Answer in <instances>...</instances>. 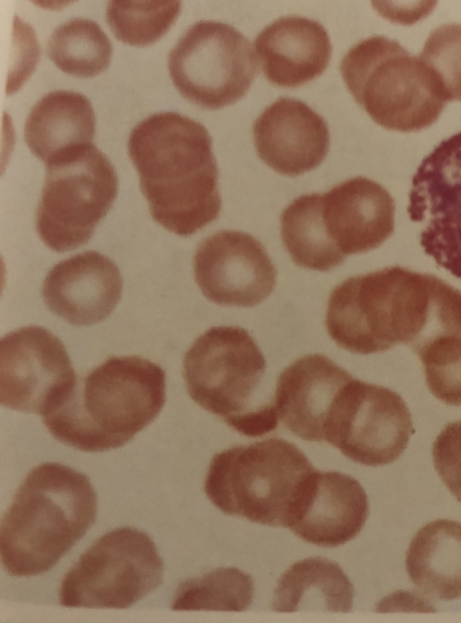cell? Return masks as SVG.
I'll list each match as a JSON object with an SVG mask.
<instances>
[{
  "instance_id": "obj_1",
  "label": "cell",
  "mask_w": 461,
  "mask_h": 623,
  "mask_svg": "<svg viewBox=\"0 0 461 623\" xmlns=\"http://www.w3.org/2000/svg\"><path fill=\"white\" fill-rule=\"evenodd\" d=\"M128 154L158 224L186 237L217 219L218 169L203 124L177 113L153 114L131 131Z\"/></svg>"
},
{
  "instance_id": "obj_2",
  "label": "cell",
  "mask_w": 461,
  "mask_h": 623,
  "mask_svg": "<svg viewBox=\"0 0 461 623\" xmlns=\"http://www.w3.org/2000/svg\"><path fill=\"white\" fill-rule=\"evenodd\" d=\"M165 389L166 375L158 364L139 356L111 357L77 377L43 422L56 439L78 450L118 448L159 414Z\"/></svg>"
},
{
  "instance_id": "obj_3",
  "label": "cell",
  "mask_w": 461,
  "mask_h": 623,
  "mask_svg": "<svg viewBox=\"0 0 461 623\" xmlns=\"http://www.w3.org/2000/svg\"><path fill=\"white\" fill-rule=\"evenodd\" d=\"M97 500L86 475L59 463L32 468L0 526V552L12 576L52 568L95 522Z\"/></svg>"
},
{
  "instance_id": "obj_4",
  "label": "cell",
  "mask_w": 461,
  "mask_h": 623,
  "mask_svg": "<svg viewBox=\"0 0 461 623\" xmlns=\"http://www.w3.org/2000/svg\"><path fill=\"white\" fill-rule=\"evenodd\" d=\"M316 472L296 446L272 438L215 454L204 492L225 514L290 528L311 495Z\"/></svg>"
},
{
  "instance_id": "obj_5",
  "label": "cell",
  "mask_w": 461,
  "mask_h": 623,
  "mask_svg": "<svg viewBox=\"0 0 461 623\" xmlns=\"http://www.w3.org/2000/svg\"><path fill=\"white\" fill-rule=\"evenodd\" d=\"M267 363L243 328L212 327L200 335L183 359L191 399L247 437H261L278 426L274 398L261 395Z\"/></svg>"
},
{
  "instance_id": "obj_6",
  "label": "cell",
  "mask_w": 461,
  "mask_h": 623,
  "mask_svg": "<svg viewBox=\"0 0 461 623\" xmlns=\"http://www.w3.org/2000/svg\"><path fill=\"white\" fill-rule=\"evenodd\" d=\"M339 70L357 104L387 130L428 128L447 104L424 62L385 36H371L354 45Z\"/></svg>"
},
{
  "instance_id": "obj_7",
  "label": "cell",
  "mask_w": 461,
  "mask_h": 623,
  "mask_svg": "<svg viewBox=\"0 0 461 623\" xmlns=\"http://www.w3.org/2000/svg\"><path fill=\"white\" fill-rule=\"evenodd\" d=\"M45 166L36 230L50 249L69 251L90 239L113 207L118 192L117 175L108 158L93 143L60 154Z\"/></svg>"
},
{
  "instance_id": "obj_8",
  "label": "cell",
  "mask_w": 461,
  "mask_h": 623,
  "mask_svg": "<svg viewBox=\"0 0 461 623\" xmlns=\"http://www.w3.org/2000/svg\"><path fill=\"white\" fill-rule=\"evenodd\" d=\"M163 562L151 538L134 528L95 542L65 574L59 602L69 608H129L159 586Z\"/></svg>"
},
{
  "instance_id": "obj_9",
  "label": "cell",
  "mask_w": 461,
  "mask_h": 623,
  "mask_svg": "<svg viewBox=\"0 0 461 623\" xmlns=\"http://www.w3.org/2000/svg\"><path fill=\"white\" fill-rule=\"evenodd\" d=\"M411 270L394 266L349 277L330 293L325 326L335 343L367 355L402 343L410 319Z\"/></svg>"
},
{
  "instance_id": "obj_10",
  "label": "cell",
  "mask_w": 461,
  "mask_h": 623,
  "mask_svg": "<svg viewBox=\"0 0 461 623\" xmlns=\"http://www.w3.org/2000/svg\"><path fill=\"white\" fill-rule=\"evenodd\" d=\"M167 66L181 95L210 110L239 101L258 72L249 41L234 27L214 21L190 26L170 50Z\"/></svg>"
},
{
  "instance_id": "obj_11",
  "label": "cell",
  "mask_w": 461,
  "mask_h": 623,
  "mask_svg": "<svg viewBox=\"0 0 461 623\" xmlns=\"http://www.w3.org/2000/svg\"><path fill=\"white\" fill-rule=\"evenodd\" d=\"M412 432L411 414L396 392L352 378L333 403L325 441L356 463L377 466L398 459Z\"/></svg>"
},
{
  "instance_id": "obj_12",
  "label": "cell",
  "mask_w": 461,
  "mask_h": 623,
  "mask_svg": "<svg viewBox=\"0 0 461 623\" xmlns=\"http://www.w3.org/2000/svg\"><path fill=\"white\" fill-rule=\"evenodd\" d=\"M77 379L69 356L49 330L27 326L5 335L0 343V402L44 417L57 408Z\"/></svg>"
},
{
  "instance_id": "obj_13",
  "label": "cell",
  "mask_w": 461,
  "mask_h": 623,
  "mask_svg": "<svg viewBox=\"0 0 461 623\" xmlns=\"http://www.w3.org/2000/svg\"><path fill=\"white\" fill-rule=\"evenodd\" d=\"M420 225V245L461 279V131L442 140L412 177L407 208Z\"/></svg>"
},
{
  "instance_id": "obj_14",
  "label": "cell",
  "mask_w": 461,
  "mask_h": 623,
  "mask_svg": "<svg viewBox=\"0 0 461 623\" xmlns=\"http://www.w3.org/2000/svg\"><path fill=\"white\" fill-rule=\"evenodd\" d=\"M194 275L209 301L253 307L273 292L276 271L262 244L251 235L221 230L198 246Z\"/></svg>"
},
{
  "instance_id": "obj_15",
  "label": "cell",
  "mask_w": 461,
  "mask_h": 623,
  "mask_svg": "<svg viewBox=\"0 0 461 623\" xmlns=\"http://www.w3.org/2000/svg\"><path fill=\"white\" fill-rule=\"evenodd\" d=\"M326 235L346 257L378 248L394 229V201L378 183L363 176L348 179L320 194Z\"/></svg>"
},
{
  "instance_id": "obj_16",
  "label": "cell",
  "mask_w": 461,
  "mask_h": 623,
  "mask_svg": "<svg viewBox=\"0 0 461 623\" xmlns=\"http://www.w3.org/2000/svg\"><path fill=\"white\" fill-rule=\"evenodd\" d=\"M122 291L119 268L107 257L89 250L56 264L47 274L41 295L48 309L76 326L106 319Z\"/></svg>"
},
{
  "instance_id": "obj_17",
  "label": "cell",
  "mask_w": 461,
  "mask_h": 623,
  "mask_svg": "<svg viewBox=\"0 0 461 623\" xmlns=\"http://www.w3.org/2000/svg\"><path fill=\"white\" fill-rule=\"evenodd\" d=\"M259 158L279 174L296 176L326 158L330 131L324 119L303 102L280 97L253 124Z\"/></svg>"
},
{
  "instance_id": "obj_18",
  "label": "cell",
  "mask_w": 461,
  "mask_h": 623,
  "mask_svg": "<svg viewBox=\"0 0 461 623\" xmlns=\"http://www.w3.org/2000/svg\"><path fill=\"white\" fill-rule=\"evenodd\" d=\"M352 375L321 354L305 355L280 374L274 403L284 425L307 441H325L333 403Z\"/></svg>"
},
{
  "instance_id": "obj_19",
  "label": "cell",
  "mask_w": 461,
  "mask_h": 623,
  "mask_svg": "<svg viewBox=\"0 0 461 623\" xmlns=\"http://www.w3.org/2000/svg\"><path fill=\"white\" fill-rule=\"evenodd\" d=\"M255 48L267 80L283 87H297L321 76L332 50L320 23L295 15L281 17L264 28Z\"/></svg>"
},
{
  "instance_id": "obj_20",
  "label": "cell",
  "mask_w": 461,
  "mask_h": 623,
  "mask_svg": "<svg viewBox=\"0 0 461 623\" xmlns=\"http://www.w3.org/2000/svg\"><path fill=\"white\" fill-rule=\"evenodd\" d=\"M368 512L367 495L358 481L317 470L310 498L290 529L308 543L335 547L361 531Z\"/></svg>"
},
{
  "instance_id": "obj_21",
  "label": "cell",
  "mask_w": 461,
  "mask_h": 623,
  "mask_svg": "<svg viewBox=\"0 0 461 623\" xmlns=\"http://www.w3.org/2000/svg\"><path fill=\"white\" fill-rule=\"evenodd\" d=\"M95 117L90 101L70 90L49 93L31 110L24 139L31 152L45 164L73 149L93 143Z\"/></svg>"
},
{
  "instance_id": "obj_22",
  "label": "cell",
  "mask_w": 461,
  "mask_h": 623,
  "mask_svg": "<svg viewBox=\"0 0 461 623\" xmlns=\"http://www.w3.org/2000/svg\"><path fill=\"white\" fill-rule=\"evenodd\" d=\"M405 564L411 581L427 596L461 598V523L439 519L423 526L410 543Z\"/></svg>"
},
{
  "instance_id": "obj_23",
  "label": "cell",
  "mask_w": 461,
  "mask_h": 623,
  "mask_svg": "<svg viewBox=\"0 0 461 623\" xmlns=\"http://www.w3.org/2000/svg\"><path fill=\"white\" fill-rule=\"evenodd\" d=\"M353 585L340 566L327 558L308 557L294 563L279 578L272 608L277 612L321 609L348 612Z\"/></svg>"
},
{
  "instance_id": "obj_24",
  "label": "cell",
  "mask_w": 461,
  "mask_h": 623,
  "mask_svg": "<svg viewBox=\"0 0 461 623\" xmlns=\"http://www.w3.org/2000/svg\"><path fill=\"white\" fill-rule=\"evenodd\" d=\"M281 238L292 260L299 266L329 271L346 258L328 239L321 221L320 194L294 200L280 219Z\"/></svg>"
},
{
  "instance_id": "obj_25",
  "label": "cell",
  "mask_w": 461,
  "mask_h": 623,
  "mask_svg": "<svg viewBox=\"0 0 461 623\" xmlns=\"http://www.w3.org/2000/svg\"><path fill=\"white\" fill-rule=\"evenodd\" d=\"M47 53L63 72L90 77L108 68L113 47L95 22L75 18L60 24L53 32L48 41Z\"/></svg>"
},
{
  "instance_id": "obj_26",
  "label": "cell",
  "mask_w": 461,
  "mask_h": 623,
  "mask_svg": "<svg viewBox=\"0 0 461 623\" xmlns=\"http://www.w3.org/2000/svg\"><path fill=\"white\" fill-rule=\"evenodd\" d=\"M254 594L252 578L234 568H217L182 582L171 605L174 610L243 611Z\"/></svg>"
},
{
  "instance_id": "obj_27",
  "label": "cell",
  "mask_w": 461,
  "mask_h": 623,
  "mask_svg": "<svg viewBox=\"0 0 461 623\" xmlns=\"http://www.w3.org/2000/svg\"><path fill=\"white\" fill-rule=\"evenodd\" d=\"M180 11L178 1H111L106 20L118 41L145 47L169 31Z\"/></svg>"
},
{
  "instance_id": "obj_28",
  "label": "cell",
  "mask_w": 461,
  "mask_h": 623,
  "mask_svg": "<svg viewBox=\"0 0 461 623\" xmlns=\"http://www.w3.org/2000/svg\"><path fill=\"white\" fill-rule=\"evenodd\" d=\"M418 57L432 73L444 100L461 101V23L434 29Z\"/></svg>"
},
{
  "instance_id": "obj_29",
  "label": "cell",
  "mask_w": 461,
  "mask_h": 623,
  "mask_svg": "<svg viewBox=\"0 0 461 623\" xmlns=\"http://www.w3.org/2000/svg\"><path fill=\"white\" fill-rule=\"evenodd\" d=\"M419 357L430 393L446 404L461 406V338L436 344Z\"/></svg>"
},
{
  "instance_id": "obj_30",
  "label": "cell",
  "mask_w": 461,
  "mask_h": 623,
  "mask_svg": "<svg viewBox=\"0 0 461 623\" xmlns=\"http://www.w3.org/2000/svg\"><path fill=\"white\" fill-rule=\"evenodd\" d=\"M433 465L438 476L461 502V420L444 427L432 447Z\"/></svg>"
}]
</instances>
